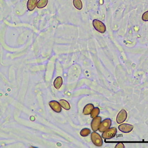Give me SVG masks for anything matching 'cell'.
<instances>
[{
    "instance_id": "12",
    "label": "cell",
    "mask_w": 148,
    "mask_h": 148,
    "mask_svg": "<svg viewBox=\"0 0 148 148\" xmlns=\"http://www.w3.org/2000/svg\"><path fill=\"white\" fill-rule=\"evenodd\" d=\"M59 102L61 107L64 108L65 110H70V108H71L70 104L66 100H59Z\"/></svg>"
},
{
    "instance_id": "8",
    "label": "cell",
    "mask_w": 148,
    "mask_h": 148,
    "mask_svg": "<svg viewBox=\"0 0 148 148\" xmlns=\"http://www.w3.org/2000/svg\"><path fill=\"white\" fill-rule=\"evenodd\" d=\"M133 126L129 124H121L119 126V130L125 133H128L132 131L133 129Z\"/></svg>"
},
{
    "instance_id": "4",
    "label": "cell",
    "mask_w": 148,
    "mask_h": 148,
    "mask_svg": "<svg viewBox=\"0 0 148 148\" xmlns=\"http://www.w3.org/2000/svg\"><path fill=\"white\" fill-rule=\"evenodd\" d=\"M111 125H112V120L110 119H104L103 121H101L100 127L98 129V131L101 133L104 132L108 129L110 127Z\"/></svg>"
},
{
    "instance_id": "5",
    "label": "cell",
    "mask_w": 148,
    "mask_h": 148,
    "mask_svg": "<svg viewBox=\"0 0 148 148\" xmlns=\"http://www.w3.org/2000/svg\"><path fill=\"white\" fill-rule=\"evenodd\" d=\"M127 113L126 111L124 109L121 110V111H120L117 116L116 121L118 124H121V123H123L127 119Z\"/></svg>"
},
{
    "instance_id": "13",
    "label": "cell",
    "mask_w": 148,
    "mask_h": 148,
    "mask_svg": "<svg viewBox=\"0 0 148 148\" xmlns=\"http://www.w3.org/2000/svg\"><path fill=\"white\" fill-rule=\"evenodd\" d=\"M73 5L75 7V8H77L78 10H82L83 7L81 0H73Z\"/></svg>"
},
{
    "instance_id": "10",
    "label": "cell",
    "mask_w": 148,
    "mask_h": 148,
    "mask_svg": "<svg viewBox=\"0 0 148 148\" xmlns=\"http://www.w3.org/2000/svg\"><path fill=\"white\" fill-rule=\"evenodd\" d=\"M94 108V106L92 104H88L85 106L83 110V114L85 116H87L89 114H91L93 108Z\"/></svg>"
},
{
    "instance_id": "18",
    "label": "cell",
    "mask_w": 148,
    "mask_h": 148,
    "mask_svg": "<svg viewBox=\"0 0 148 148\" xmlns=\"http://www.w3.org/2000/svg\"><path fill=\"white\" fill-rule=\"evenodd\" d=\"M116 148H125V145L122 143H119L116 146Z\"/></svg>"
},
{
    "instance_id": "2",
    "label": "cell",
    "mask_w": 148,
    "mask_h": 148,
    "mask_svg": "<svg viewBox=\"0 0 148 148\" xmlns=\"http://www.w3.org/2000/svg\"><path fill=\"white\" fill-rule=\"evenodd\" d=\"M102 137L101 136L96 133L95 132H94L91 133V141L93 143V144H94L96 146L98 147H100L103 145V139H102Z\"/></svg>"
},
{
    "instance_id": "17",
    "label": "cell",
    "mask_w": 148,
    "mask_h": 148,
    "mask_svg": "<svg viewBox=\"0 0 148 148\" xmlns=\"http://www.w3.org/2000/svg\"><path fill=\"white\" fill-rule=\"evenodd\" d=\"M142 18L145 21H148V11H146L145 13H143Z\"/></svg>"
},
{
    "instance_id": "9",
    "label": "cell",
    "mask_w": 148,
    "mask_h": 148,
    "mask_svg": "<svg viewBox=\"0 0 148 148\" xmlns=\"http://www.w3.org/2000/svg\"><path fill=\"white\" fill-rule=\"evenodd\" d=\"M38 0H28L27 3V9L32 11H33L35 8L37 7V4H38Z\"/></svg>"
},
{
    "instance_id": "14",
    "label": "cell",
    "mask_w": 148,
    "mask_h": 148,
    "mask_svg": "<svg viewBox=\"0 0 148 148\" xmlns=\"http://www.w3.org/2000/svg\"><path fill=\"white\" fill-rule=\"evenodd\" d=\"M48 3V0H39L37 4V7L38 8H43L45 7Z\"/></svg>"
},
{
    "instance_id": "16",
    "label": "cell",
    "mask_w": 148,
    "mask_h": 148,
    "mask_svg": "<svg viewBox=\"0 0 148 148\" xmlns=\"http://www.w3.org/2000/svg\"><path fill=\"white\" fill-rule=\"evenodd\" d=\"M91 133V130L88 128H84L80 132V134L81 136L85 137L87 136Z\"/></svg>"
},
{
    "instance_id": "7",
    "label": "cell",
    "mask_w": 148,
    "mask_h": 148,
    "mask_svg": "<svg viewBox=\"0 0 148 148\" xmlns=\"http://www.w3.org/2000/svg\"><path fill=\"white\" fill-rule=\"evenodd\" d=\"M49 105L55 112H56V113H60L61 112V111H62L61 107H61L59 102H58L55 100H52L49 103Z\"/></svg>"
},
{
    "instance_id": "11",
    "label": "cell",
    "mask_w": 148,
    "mask_h": 148,
    "mask_svg": "<svg viewBox=\"0 0 148 148\" xmlns=\"http://www.w3.org/2000/svg\"><path fill=\"white\" fill-rule=\"evenodd\" d=\"M63 84V79L61 77H58L54 81L53 85L56 89L59 90Z\"/></svg>"
},
{
    "instance_id": "6",
    "label": "cell",
    "mask_w": 148,
    "mask_h": 148,
    "mask_svg": "<svg viewBox=\"0 0 148 148\" xmlns=\"http://www.w3.org/2000/svg\"><path fill=\"white\" fill-rule=\"evenodd\" d=\"M101 123V117L100 116H97L93 119L91 122V129L94 132L98 130Z\"/></svg>"
},
{
    "instance_id": "3",
    "label": "cell",
    "mask_w": 148,
    "mask_h": 148,
    "mask_svg": "<svg viewBox=\"0 0 148 148\" xmlns=\"http://www.w3.org/2000/svg\"><path fill=\"white\" fill-rule=\"evenodd\" d=\"M117 133V129L116 127L109 128L105 132H103L102 138L104 139H110L116 136Z\"/></svg>"
},
{
    "instance_id": "1",
    "label": "cell",
    "mask_w": 148,
    "mask_h": 148,
    "mask_svg": "<svg viewBox=\"0 0 148 148\" xmlns=\"http://www.w3.org/2000/svg\"><path fill=\"white\" fill-rule=\"evenodd\" d=\"M92 25L94 29L100 33H104L106 31V27L105 24L100 20L94 19L92 21Z\"/></svg>"
},
{
    "instance_id": "15",
    "label": "cell",
    "mask_w": 148,
    "mask_h": 148,
    "mask_svg": "<svg viewBox=\"0 0 148 148\" xmlns=\"http://www.w3.org/2000/svg\"><path fill=\"white\" fill-rule=\"evenodd\" d=\"M100 110L99 109V108L98 107H94L92 111V112L91 113V117L94 119L95 118V117L98 116V114H100Z\"/></svg>"
}]
</instances>
